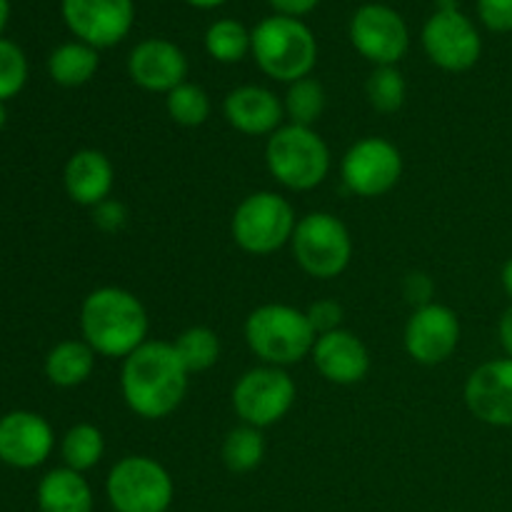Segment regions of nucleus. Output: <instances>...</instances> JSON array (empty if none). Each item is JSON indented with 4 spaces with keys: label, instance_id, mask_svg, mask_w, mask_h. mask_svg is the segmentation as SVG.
Listing matches in <instances>:
<instances>
[{
    "label": "nucleus",
    "instance_id": "obj_7",
    "mask_svg": "<svg viewBox=\"0 0 512 512\" xmlns=\"http://www.w3.org/2000/svg\"><path fill=\"white\" fill-rule=\"evenodd\" d=\"M290 250L305 275L333 280L343 275L353 260V235L338 215L315 210L298 218Z\"/></svg>",
    "mask_w": 512,
    "mask_h": 512
},
{
    "label": "nucleus",
    "instance_id": "obj_12",
    "mask_svg": "<svg viewBox=\"0 0 512 512\" xmlns=\"http://www.w3.org/2000/svg\"><path fill=\"white\" fill-rule=\"evenodd\" d=\"M350 45L360 58L380 65H398L410 50V28L403 15L385 3H365L348 25Z\"/></svg>",
    "mask_w": 512,
    "mask_h": 512
},
{
    "label": "nucleus",
    "instance_id": "obj_13",
    "mask_svg": "<svg viewBox=\"0 0 512 512\" xmlns=\"http://www.w3.org/2000/svg\"><path fill=\"white\" fill-rule=\"evenodd\" d=\"M60 13L75 40L95 50L123 43L135 23L133 0H60Z\"/></svg>",
    "mask_w": 512,
    "mask_h": 512
},
{
    "label": "nucleus",
    "instance_id": "obj_6",
    "mask_svg": "<svg viewBox=\"0 0 512 512\" xmlns=\"http://www.w3.org/2000/svg\"><path fill=\"white\" fill-rule=\"evenodd\" d=\"M298 225L293 203L275 190L245 195L230 218V235L248 255H273L290 245Z\"/></svg>",
    "mask_w": 512,
    "mask_h": 512
},
{
    "label": "nucleus",
    "instance_id": "obj_29",
    "mask_svg": "<svg viewBox=\"0 0 512 512\" xmlns=\"http://www.w3.org/2000/svg\"><path fill=\"white\" fill-rule=\"evenodd\" d=\"M165 110H168V118L180 128H200L208 123L213 103H210L208 90L185 80L183 85L165 95Z\"/></svg>",
    "mask_w": 512,
    "mask_h": 512
},
{
    "label": "nucleus",
    "instance_id": "obj_35",
    "mask_svg": "<svg viewBox=\"0 0 512 512\" xmlns=\"http://www.w3.org/2000/svg\"><path fill=\"white\" fill-rule=\"evenodd\" d=\"M403 295L410 305L415 308H423V305L435 303V283L428 273H420V270H413L403 278Z\"/></svg>",
    "mask_w": 512,
    "mask_h": 512
},
{
    "label": "nucleus",
    "instance_id": "obj_24",
    "mask_svg": "<svg viewBox=\"0 0 512 512\" xmlns=\"http://www.w3.org/2000/svg\"><path fill=\"white\" fill-rule=\"evenodd\" d=\"M265 450L268 448H265L263 430L240 423L233 430H228V435L223 438L220 460H223V465L230 473L245 475L260 468V463L265 460Z\"/></svg>",
    "mask_w": 512,
    "mask_h": 512
},
{
    "label": "nucleus",
    "instance_id": "obj_27",
    "mask_svg": "<svg viewBox=\"0 0 512 512\" xmlns=\"http://www.w3.org/2000/svg\"><path fill=\"white\" fill-rule=\"evenodd\" d=\"M325 105H328V95H325L323 83L313 75L290 83L283 95L285 120L293 125H305V128H313L318 123L320 115L325 113Z\"/></svg>",
    "mask_w": 512,
    "mask_h": 512
},
{
    "label": "nucleus",
    "instance_id": "obj_23",
    "mask_svg": "<svg viewBox=\"0 0 512 512\" xmlns=\"http://www.w3.org/2000/svg\"><path fill=\"white\" fill-rule=\"evenodd\" d=\"M100 50L80 43V40H68L58 45L48 58V73L53 83L60 88H80L90 83L100 68Z\"/></svg>",
    "mask_w": 512,
    "mask_h": 512
},
{
    "label": "nucleus",
    "instance_id": "obj_38",
    "mask_svg": "<svg viewBox=\"0 0 512 512\" xmlns=\"http://www.w3.org/2000/svg\"><path fill=\"white\" fill-rule=\"evenodd\" d=\"M500 285H503L505 295L512 300V258L503 265V270H500Z\"/></svg>",
    "mask_w": 512,
    "mask_h": 512
},
{
    "label": "nucleus",
    "instance_id": "obj_10",
    "mask_svg": "<svg viewBox=\"0 0 512 512\" xmlns=\"http://www.w3.org/2000/svg\"><path fill=\"white\" fill-rule=\"evenodd\" d=\"M298 400V385L285 368L255 365L245 370L233 385L230 403L240 423L265 430L280 423Z\"/></svg>",
    "mask_w": 512,
    "mask_h": 512
},
{
    "label": "nucleus",
    "instance_id": "obj_41",
    "mask_svg": "<svg viewBox=\"0 0 512 512\" xmlns=\"http://www.w3.org/2000/svg\"><path fill=\"white\" fill-rule=\"evenodd\" d=\"M5 123H8V110H5V103H0V130L5 128Z\"/></svg>",
    "mask_w": 512,
    "mask_h": 512
},
{
    "label": "nucleus",
    "instance_id": "obj_25",
    "mask_svg": "<svg viewBox=\"0 0 512 512\" xmlns=\"http://www.w3.org/2000/svg\"><path fill=\"white\" fill-rule=\"evenodd\" d=\"M205 53L223 65H235L248 58L253 48V33L235 18H220L205 30Z\"/></svg>",
    "mask_w": 512,
    "mask_h": 512
},
{
    "label": "nucleus",
    "instance_id": "obj_9",
    "mask_svg": "<svg viewBox=\"0 0 512 512\" xmlns=\"http://www.w3.org/2000/svg\"><path fill=\"white\" fill-rule=\"evenodd\" d=\"M425 55L445 73H465L475 68L483 55L480 30L460 10L458 0H435V10L420 33Z\"/></svg>",
    "mask_w": 512,
    "mask_h": 512
},
{
    "label": "nucleus",
    "instance_id": "obj_36",
    "mask_svg": "<svg viewBox=\"0 0 512 512\" xmlns=\"http://www.w3.org/2000/svg\"><path fill=\"white\" fill-rule=\"evenodd\" d=\"M270 8L275 10V15H288V18H300L313 13L320 5V0H268Z\"/></svg>",
    "mask_w": 512,
    "mask_h": 512
},
{
    "label": "nucleus",
    "instance_id": "obj_14",
    "mask_svg": "<svg viewBox=\"0 0 512 512\" xmlns=\"http://www.w3.org/2000/svg\"><path fill=\"white\" fill-rule=\"evenodd\" d=\"M460 318L453 308L443 303H430L415 308L405 323V353L418 365H443L455 355L460 345Z\"/></svg>",
    "mask_w": 512,
    "mask_h": 512
},
{
    "label": "nucleus",
    "instance_id": "obj_34",
    "mask_svg": "<svg viewBox=\"0 0 512 512\" xmlns=\"http://www.w3.org/2000/svg\"><path fill=\"white\" fill-rule=\"evenodd\" d=\"M478 18L490 33H512V0H478Z\"/></svg>",
    "mask_w": 512,
    "mask_h": 512
},
{
    "label": "nucleus",
    "instance_id": "obj_16",
    "mask_svg": "<svg viewBox=\"0 0 512 512\" xmlns=\"http://www.w3.org/2000/svg\"><path fill=\"white\" fill-rule=\"evenodd\" d=\"M55 448V433L43 415L13 410L0 418V463L15 470L40 468Z\"/></svg>",
    "mask_w": 512,
    "mask_h": 512
},
{
    "label": "nucleus",
    "instance_id": "obj_28",
    "mask_svg": "<svg viewBox=\"0 0 512 512\" xmlns=\"http://www.w3.org/2000/svg\"><path fill=\"white\" fill-rule=\"evenodd\" d=\"M178 358L190 375L205 373L220 360V338L208 325H193L173 340Z\"/></svg>",
    "mask_w": 512,
    "mask_h": 512
},
{
    "label": "nucleus",
    "instance_id": "obj_11",
    "mask_svg": "<svg viewBox=\"0 0 512 512\" xmlns=\"http://www.w3.org/2000/svg\"><path fill=\"white\" fill-rule=\"evenodd\" d=\"M340 178L348 193L358 198L388 195L403 178V153L388 138L368 135L345 150L340 160Z\"/></svg>",
    "mask_w": 512,
    "mask_h": 512
},
{
    "label": "nucleus",
    "instance_id": "obj_21",
    "mask_svg": "<svg viewBox=\"0 0 512 512\" xmlns=\"http://www.w3.org/2000/svg\"><path fill=\"white\" fill-rule=\"evenodd\" d=\"M40 512H93V488L83 473L70 468H53L40 478L35 490Z\"/></svg>",
    "mask_w": 512,
    "mask_h": 512
},
{
    "label": "nucleus",
    "instance_id": "obj_3",
    "mask_svg": "<svg viewBox=\"0 0 512 512\" xmlns=\"http://www.w3.org/2000/svg\"><path fill=\"white\" fill-rule=\"evenodd\" d=\"M250 353L263 365L290 368L310 358L315 345V330L305 310L288 303H265L250 310L243 325Z\"/></svg>",
    "mask_w": 512,
    "mask_h": 512
},
{
    "label": "nucleus",
    "instance_id": "obj_22",
    "mask_svg": "<svg viewBox=\"0 0 512 512\" xmlns=\"http://www.w3.org/2000/svg\"><path fill=\"white\" fill-rule=\"evenodd\" d=\"M95 360H98V353L83 338L63 340V343L53 345L48 358H45V378L55 388H78V385L90 380L95 370Z\"/></svg>",
    "mask_w": 512,
    "mask_h": 512
},
{
    "label": "nucleus",
    "instance_id": "obj_15",
    "mask_svg": "<svg viewBox=\"0 0 512 512\" xmlns=\"http://www.w3.org/2000/svg\"><path fill=\"white\" fill-rule=\"evenodd\" d=\"M465 408L490 428H512V358L478 365L463 388Z\"/></svg>",
    "mask_w": 512,
    "mask_h": 512
},
{
    "label": "nucleus",
    "instance_id": "obj_32",
    "mask_svg": "<svg viewBox=\"0 0 512 512\" xmlns=\"http://www.w3.org/2000/svg\"><path fill=\"white\" fill-rule=\"evenodd\" d=\"M305 315H308L315 335H325V333H333V330L343 328L345 310L338 300L323 298V300H315V303L305 310Z\"/></svg>",
    "mask_w": 512,
    "mask_h": 512
},
{
    "label": "nucleus",
    "instance_id": "obj_17",
    "mask_svg": "<svg viewBox=\"0 0 512 512\" xmlns=\"http://www.w3.org/2000/svg\"><path fill=\"white\" fill-rule=\"evenodd\" d=\"M128 78L145 93L168 95L188 80V55L168 38H145L130 50Z\"/></svg>",
    "mask_w": 512,
    "mask_h": 512
},
{
    "label": "nucleus",
    "instance_id": "obj_30",
    "mask_svg": "<svg viewBox=\"0 0 512 512\" xmlns=\"http://www.w3.org/2000/svg\"><path fill=\"white\" fill-rule=\"evenodd\" d=\"M365 95H368L370 108L383 115L398 113L408 98V83L400 73L398 65H380L365 80Z\"/></svg>",
    "mask_w": 512,
    "mask_h": 512
},
{
    "label": "nucleus",
    "instance_id": "obj_4",
    "mask_svg": "<svg viewBox=\"0 0 512 512\" xmlns=\"http://www.w3.org/2000/svg\"><path fill=\"white\" fill-rule=\"evenodd\" d=\"M255 65L278 83H295L313 75L318 65V38L300 18L288 15H268L253 30Z\"/></svg>",
    "mask_w": 512,
    "mask_h": 512
},
{
    "label": "nucleus",
    "instance_id": "obj_20",
    "mask_svg": "<svg viewBox=\"0 0 512 512\" xmlns=\"http://www.w3.org/2000/svg\"><path fill=\"white\" fill-rule=\"evenodd\" d=\"M63 185L75 205L93 210L103 200L113 198L115 168L113 160L95 148L75 150L63 170Z\"/></svg>",
    "mask_w": 512,
    "mask_h": 512
},
{
    "label": "nucleus",
    "instance_id": "obj_8",
    "mask_svg": "<svg viewBox=\"0 0 512 512\" xmlns=\"http://www.w3.org/2000/svg\"><path fill=\"white\" fill-rule=\"evenodd\" d=\"M105 495L115 512H168L175 483L168 468L150 455H125L110 468Z\"/></svg>",
    "mask_w": 512,
    "mask_h": 512
},
{
    "label": "nucleus",
    "instance_id": "obj_26",
    "mask_svg": "<svg viewBox=\"0 0 512 512\" xmlns=\"http://www.w3.org/2000/svg\"><path fill=\"white\" fill-rule=\"evenodd\" d=\"M60 455H63L65 468L75 473H88L103 460L105 455V435L93 423H75L65 430L60 440Z\"/></svg>",
    "mask_w": 512,
    "mask_h": 512
},
{
    "label": "nucleus",
    "instance_id": "obj_5",
    "mask_svg": "<svg viewBox=\"0 0 512 512\" xmlns=\"http://www.w3.org/2000/svg\"><path fill=\"white\" fill-rule=\"evenodd\" d=\"M265 165L285 190L308 193L325 183L333 155L318 130L285 123L265 143Z\"/></svg>",
    "mask_w": 512,
    "mask_h": 512
},
{
    "label": "nucleus",
    "instance_id": "obj_18",
    "mask_svg": "<svg viewBox=\"0 0 512 512\" xmlns=\"http://www.w3.org/2000/svg\"><path fill=\"white\" fill-rule=\"evenodd\" d=\"M310 358L320 378L340 388L363 383L370 373V350L353 330L340 328L318 335Z\"/></svg>",
    "mask_w": 512,
    "mask_h": 512
},
{
    "label": "nucleus",
    "instance_id": "obj_33",
    "mask_svg": "<svg viewBox=\"0 0 512 512\" xmlns=\"http://www.w3.org/2000/svg\"><path fill=\"white\" fill-rule=\"evenodd\" d=\"M128 218V208L115 198L103 200V203L93 208V225L105 235H115L120 233V230H125Z\"/></svg>",
    "mask_w": 512,
    "mask_h": 512
},
{
    "label": "nucleus",
    "instance_id": "obj_40",
    "mask_svg": "<svg viewBox=\"0 0 512 512\" xmlns=\"http://www.w3.org/2000/svg\"><path fill=\"white\" fill-rule=\"evenodd\" d=\"M10 20V0H0V38H3V30Z\"/></svg>",
    "mask_w": 512,
    "mask_h": 512
},
{
    "label": "nucleus",
    "instance_id": "obj_39",
    "mask_svg": "<svg viewBox=\"0 0 512 512\" xmlns=\"http://www.w3.org/2000/svg\"><path fill=\"white\" fill-rule=\"evenodd\" d=\"M185 3L200 10H213V8H220V5H225L228 0H185Z\"/></svg>",
    "mask_w": 512,
    "mask_h": 512
},
{
    "label": "nucleus",
    "instance_id": "obj_2",
    "mask_svg": "<svg viewBox=\"0 0 512 512\" xmlns=\"http://www.w3.org/2000/svg\"><path fill=\"white\" fill-rule=\"evenodd\" d=\"M80 335L100 358L125 360L148 343V310L143 300L118 285H103L80 305Z\"/></svg>",
    "mask_w": 512,
    "mask_h": 512
},
{
    "label": "nucleus",
    "instance_id": "obj_37",
    "mask_svg": "<svg viewBox=\"0 0 512 512\" xmlns=\"http://www.w3.org/2000/svg\"><path fill=\"white\" fill-rule=\"evenodd\" d=\"M498 338H500V345H503V350H505V358H512V305L505 310L503 318H500Z\"/></svg>",
    "mask_w": 512,
    "mask_h": 512
},
{
    "label": "nucleus",
    "instance_id": "obj_1",
    "mask_svg": "<svg viewBox=\"0 0 512 512\" xmlns=\"http://www.w3.org/2000/svg\"><path fill=\"white\" fill-rule=\"evenodd\" d=\"M190 373L173 343L148 340L123 360L120 395L133 415L143 420L170 418L188 395Z\"/></svg>",
    "mask_w": 512,
    "mask_h": 512
},
{
    "label": "nucleus",
    "instance_id": "obj_31",
    "mask_svg": "<svg viewBox=\"0 0 512 512\" xmlns=\"http://www.w3.org/2000/svg\"><path fill=\"white\" fill-rule=\"evenodd\" d=\"M28 83V58L23 48L8 38H0V103L15 98Z\"/></svg>",
    "mask_w": 512,
    "mask_h": 512
},
{
    "label": "nucleus",
    "instance_id": "obj_19",
    "mask_svg": "<svg viewBox=\"0 0 512 512\" xmlns=\"http://www.w3.org/2000/svg\"><path fill=\"white\" fill-rule=\"evenodd\" d=\"M223 115L228 125L250 138H270L280 125H285L283 98L265 85H238L223 100Z\"/></svg>",
    "mask_w": 512,
    "mask_h": 512
}]
</instances>
